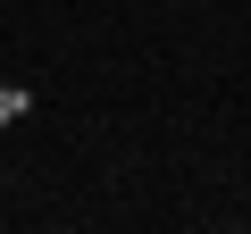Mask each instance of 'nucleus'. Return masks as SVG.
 <instances>
[{"instance_id":"nucleus-1","label":"nucleus","mask_w":251,"mask_h":234,"mask_svg":"<svg viewBox=\"0 0 251 234\" xmlns=\"http://www.w3.org/2000/svg\"><path fill=\"white\" fill-rule=\"evenodd\" d=\"M17 109H25V92H0V126H9V117H17Z\"/></svg>"}]
</instances>
